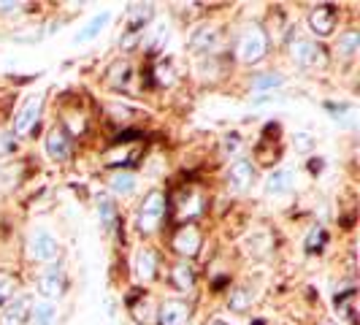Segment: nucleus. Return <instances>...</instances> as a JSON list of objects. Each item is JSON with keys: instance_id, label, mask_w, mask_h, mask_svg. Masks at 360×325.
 Listing matches in <instances>:
<instances>
[{"instance_id": "obj_1", "label": "nucleus", "mask_w": 360, "mask_h": 325, "mask_svg": "<svg viewBox=\"0 0 360 325\" xmlns=\"http://www.w3.org/2000/svg\"><path fill=\"white\" fill-rule=\"evenodd\" d=\"M271 52V36L260 22H247L238 27L233 41V60L238 65L255 68L260 63H266Z\"/></svg>"}, {"instance_id": "obj_2", "label": "nucleus", "mask_w": 360, "mask_h": 325, "mask_svg": "<svg viewBox=\"0 0 360 325\" xmlns=\"http://www.w3.org/2000/svg\"><path fill=\"white\" fill-rule=\"evenodd\" d=\"M209 203H212V196L206 193V187L198 181H187L174 193V198L168 196V217L174 219V225L198 222L206 215Z\"/></svg>"}, {"instance_id": "obj_3", "label": "nucleus", "mask_w": 360, "mask_h": 325, "mask_svg": "<svg viewBox=\"0 0 360 325\" xmlns=\"http://www.w3.org/2000/svg\"><path fill=\"white\" fill-rule=\"evenodd\" d=\"M168 219V193L162 187H152L146 190L141 200H139V209H136V231L144 238L162 234V225Z\"/></svg>"}, {"instance_id": "obj_4", "label": "nucleus", "mask_w": 360, "mask_h": 325, "mask_svg": "<svg viewBox=\"0 0 360 325\" xmlns=\"http://www.w3.org/2000/svg\"><path fill=\"white\" fill-rule=\"evenodd\" d=\"M22 250H25V260L33 266H52V263H60V257H63V244H60L57 234L44 225H36L27 231Z\"/></svg>"}, {"instance_id": "obj_5", "label": "nucleus", "mask_w": 360, "mask_h": 325, "mask_svg": "<svg viewBox=\"0 0 360 325\" xmlns=\"http://www.w3.org/2000/svg\"><path fill=\"white\" fill-rule=\"evenodd\" d=\"M288 54L292 65H298L301 71H325L330 63V54L320 41L307 36H298V30H290L288 36Z\"/></svg>"}, {"instance_id": "obj_6", "label": "nucleus", "mask_w": 360, "mask_h": 325, "mask_svg": "<svg viewBox=\"0 0 360 325\" xmlns=\"http://www.w3.org/2000/svg\"><path fill=\"white\" fill-rule=\"evenodd\" d=\"M203 250V231L198 222L174 225L168 234V253L176 260H195Z\"/></svg>"}, {"instance_id": "obj_7", "label": "nucleus", "mask_w": 360, "mask_h": 325, "mask_svg": "<svg viewBox=\"0 0 360 325\" xmlns=\"http://www.w3.org/2000/svg\"><path fill=\"white\" fill-rule=\"evenodd\" d=\"M160 253H158V247H152V244H141V247H136V253L130 257V274H133V282H136V288L144 290L149 285H155L158 279H160Z\"/></svg>"}, {"instance_id": "obj_8", "label": "nucleus", "mask_w": 360, "mask_h": 325, "mask_svg": "<svg viewBox=\"0 0 360 325\" xmlns=\"http://www.w3.org/2000/svg\"><path fill=\"white\" fill-rule=\"evenodd\" d=\"M219 46H222V27L217 22H200L190 30V38H187V49L190 54L198 60V57H212V54H219Z\"/></svg>"}, {"instance_id": "obj_9", "label": "nucleus", "mask_w": 360, "mask_h": 325, "mask_svg": "<svg viewBox=\"0 0 360 325\" xmlns=\"http://www.w3.org/2000/svg\"><path fill=\"white\" fill-rule=\"evenodd\" d=\"M36 293L41 301H52V304H57L68 293V271L63 269V263H52L38 271Z\"/></svg>"}, {"instance_id": "obj_10", "label": "nucleus", "mask_w": 360, "mask_h": 325, "mask_svg": "<svg viewBox=\"0 0 360 325\" xmlns=\"http://www.w3.org/2000/svg\"><path fill=\"white\" fill-rule=\"evenodd\" d=\"M41 117H44V92H33V95H27V101L14 114V125H11L14 136L17 139L33 136L41 125Z\"/></svg>"}, {"instance_id": "obj_11", "label": "nucleus", "mask_w": 360, "mask_h": 325, "mask_svg": "<svg viewBox=\"0 0 360 325\" xmlns=\"http://www.w3.org/2000/svg\"><path fill=\"white\" fill-rule=\"evenodd\" d=\"M255 179H257V165L252 162V158H238L225 171V190L231 196H244L252 190Z\"/></svg>"}, {"instance_id": "obj_12", "label": "nucleus", "mask_w": 360, "mask_h": 325, "mask_svg": "<svg viewBox=\"0 0 360 325\" xmlns=\"http://www.w3.org/2000/svg\"><path fill=\"white\" fill-rule=\"evenodd\" d=\"M307 25L311 30V38L320 41V38H330L339 27V8L333 3H317L309 8Z\"/></svg>"}, {"instance_id": "obj_13", "label": "nucleus", "mask_w": 360, "mask_h": 325, "mask_svg": "<svg viewBox=\"0 0 360 325\" xmlns=\"http://www.w3.org/2000/svg\"><path fill=\"white\" fill-rule=\"evenodd\" d=\"M193 317V304L181 295H168L158 301V314H155V325H190Z\"/></svg>"}, {"instance_id": "obj_14", "label": "nucleus", "mask_w": 360, "mask_h": 325, "mask_svg": "<svg viewBox=\"0 0 360 325\" xmlns=\"http://www.w3.org/2000/svg\"><path fill=\"white\" fill-rule=\"evenodd\" d=\"M57 125L76 141V139H82L90 130V111L79 106V101H68V103L60 106V122Z\"/></svg>"}, {"instance_id": "obj_15", "label": "nucleus", "mask_w": 360, "mask_h": 325, "mask_svg": "<svg viewBox=\"0 0 360 325\" xmlns=\"http://www.w3.org/2000/svg\"><path fill=\"white\" fill-rule=\"evenodd\" d=\"M165 276H168V285L181 295H193L198 290V269L193 260H174Z\"/></svg>"}, {"instance_id": "obj_16", "label": "nucleus", "mask_w": 360, "mask_h": 325, "mask_svg": "<svg viewBox=\"0 0 360 325\" xmlns=\"http://www.w3.org/2000/svg\"><path fill=\"white\" fill-rule=\"evenodd\" d=\"M127 312L133 325H155V314H158V298L146 290H133L127 295Z\"/></svg>"}, {"instance_id": "obj_17", "label": "nucleus", "mask_w": 360, "mask_h": 325, "mask_svg": "<svg viewBox=\"0 0 360 325\" xmlns=\"http://www.w3.org/2000/svg\"><path fill=\"white\" fill-rule=\"evenodd\" d=\"M179 82V68L171 57H155L149 60V68H146V84L152 87H160V90H171L174 84Z\"/></svg>"}, {"instance_id": "obj_18", "label": "nucleus", "mask_w": 360, "mask_h": 325, "mask_svg": "<svg viewBox=\"0 0 360 325\" xmlns=\"http://www.w3.org/2000/svg\"><path fill=\"white\" fill-rule=\"evenodd\" d=\"M33 295L27 290H19L11 301H6L0 307V325H27L30 323V307H33Z\"/></svg>"}, {"instance_id": "obj_19", "label": "nucleus", "mask_w": 360, "mask_h": 325, "mask_svg": "<svg viewBox=\"0 0 360 325\" xmlns=\"http://www.w3.org/2000/svg\"><path fill=\"white\" fill-rule=\"evenodd\" d=\"M141 152H144V144H108V149L103 152V165L111 171H130L141 160Z\"/></svg>"}, {"instance_id": "obj_20", "label": "nucleus", "mask_w": 360, "mask_h": 325, "mask_svg": "<svg viewBox=\"0 0 360 325\" xmlns=\"http://www.w3.org/2000/svg\"><path fill=\"white\" fill-rule=\"evenodd\" d=\"M44 149L52 162H68L73 158V139L60 125H52L44 136Z\"/></svg>"}, {"instance_id": "obj_21", "label": "nucleus", "mask_w": 360, "mask_h": 325, "mask_svg": "<svg viewBox=\"0 0 360 325\" xmlns=\"http://www.w3.org/2000/svg\"><path fill=\"white\" fill-rule=\"evenodd\" d=\"M133 82H136V68L127 57L114 60L103 73V84L111 87L114 92H130L133 90Z\"/></svg>"}, {"instance_id": "obj_22", "label": "nucleus", "mask_w": 360, "mask_h": 325, "mask_svg": "<svg viewBox=\"0 0 360 325\" xmlns=\"http://www.w3.org/2000/svg\"><path fill=\"white\" fill-rule=\"evenodd\" d=\"M295 190V171L292 168H274L263 179V193L269 198H285Z\"/></svg>"}, {"instance_id": "obj_23", "label": "nucleus", "mask_w": 360, "mask_h": 325, "mask_svg": "<svg viewBox=\"0 0 360 325\" xmlns=\"http://www.w3.org/2000/svg\"><path fill=\"white\" fill-rule=\"evenodd\" d=\"M95 209H98L101 228H103L108 236L120 234V228H122V215H120V206H117V200L111 198L108 193H101V196H98V200H95Z\"/></svg>"}, {"instance_id": "obj_24", "label": "nucleus", "mask_w": 360, "mask_h": 325, "mask_svg": "<svg viewBox=\"0 0 360 325\" xmlns=\"http://www.w3.org/2000/svg\"><path fill=\"white\" fill-rule=\"evenodd\" d=\"M257 298H260L257 288H252L250 282H238V285L228 288V309L236 312V314H247L257 304Z\"/></svg>"}, {"instance_id": "obj_25", "label": "nucleus", "mask_w": 360, "mask_h": 325, "mask_svg": "<svg viewBox=\"0 0 360 325\" xmlns=\"http://www.w3.org/2000/svg\"><path fill=\"white\" fill-rule=\"evenodd\" d=\"M139 193V174L136 171H111L108 177V196L117 198H130Z\"/></svg>"}, {"instance_id": "obj_26", "label": "nucleus", "mask_w": 360, "mask_h": 325, "mask_svg": "<svg viewBox=\"0 0 360 325\" xmlns=\"http://www.w3.org/2000/svg\"><path fill=\"white\" fill-rule=\"evenodd\" d=\"M333 57L339 60V63H352L360 52V30L358 27H347L339 33V38L333 41Z\"/></svg>"}, {"instance_id": "obj_27", "label": "nucleus", "mask_w": 360, "mask_h": 325, "mask_svg": "<svg viewBox=\"0 0 360 325\" xmlns=\"http://www.w3.org/2000/svg\"><path fill=\"white\" fill-rule=\"evenodd\" d=\"M103 111H106L108 122L122 125V127H136V125H133V120L139 117V108L133 106V103H127V101H122V98L108 101L106 106H103Z\"/></svg>"}, {"instance_id": "obj_28", "label": "nucleus", "mask_w": 360, "mask_h": 325, "mask_svg": "<svg viewBox=\"0 0 360 325\" xmlns=\"http://www.w3.org/2000/svg\"><path fill=\"white\" fill-rule=\"evenodd\" d=\"M355 301H358V290L349 288V290H342V293H336V298H333V307H336V314H339V323H347V325H355L358 323V309H355Z\"/></svg>"}, {"instance_id": "obj_29", "label": "nucleus", "mask_w": 360, "mask_h": 325, "mask_svg": "<svg viewBox=\"0 0 360 325\" xmlns=\"http://www.w3.org/2000/svg\"><path fill=\"white\" fill-rule=\"evenodd\" d=\"M244 250L252 255L255 260H263V257H269L274 253V236L269 231H252L244 238Z\"/></svg>"}, {"instance_id": "obj_30", "label": "nucleus", "mask_w": 360, "mask_h": 325, "mask_svg": "<svg viewBox=\"0 0 360 325\" xmlns=\"http://www.w3.org/2000/svg\"><path fill=\"white\" fill-rule=\"evenodd\" d=\"M30 323L33 325H57L60 323V309L52 301H33L30 307Z\"/></svg>"}, {"instance_id": "obj_31", "label": "nucleus", "mask_w": 360, "mask_h": 325, "mask_svg": "<svg viewBox=\"0 0 360 325\" xmlns=\"http://www.w3.org/2000/svg\"><path fill=\"white\" fill-rule=\"evenodd\" d=\"M285 84V73L279 71H266V73H255L250 79V90L252 92H271V90H279Z\"/></svg>"}, {"instance_id": "obj_32", "label": "nucleus", "mask_w": 360, "mask_h": 325, "mask_svg": "<svg viewBox=\"0 0 360 325\" xmlns=\"http://www.w3.org/2000/svg\"><path fill=\"white\" fill-rule=\"evenodd\" d=\"M108 22H111V11H101L98 17H92L90 19V25L79 33V36L73 38V44H87V41H92V38H98V33L106 27Z\"/></svg>"}, {"instance_id": "obj_33", "label": "nucleus", "mask_w": 360, "mask_h": 325, "mask_svg": "<svg viewBox=\"0 0 360 325\" xmlns=\"http://www.w3.org/2000/svg\"><path fill=\"white\" fill-rule=\"evenodd\" d=\"M219 149H222V158H228V160H238V158H244V139L238 136V133H225L222 136V141H219Z\"/></svg>"}, {"instance_id": "obj_34", "label": "nucleus", "mask_w": 360, "mask_h": 325, "mask_svg": "<svg viewBox=\"0 0 360 325\" xmlns=\"http://www.w3.org/2000/svg\"><path fill=\"white\" fill-rule=\"evenodd\" d=\"M325 244H328V231H325L323 225H311V228H309V234H307V238H304V250H307L309 255L323 253Z\"/></svg>"}, {"instance_id": "obj_35", "label": "nucleus", "mask_w": 360, "mask_h": 325, "mask_svg": "<svg viewBox=\"0 0 360 325\" xmlns=\"http://www.w3.org/2000/svg\"><path fill=\"white\" fill-rule=\"evenodd\" d=\"M19 293V276L11 271H0V307L6 301H11Z\"/></svg>"}, {"instance_id": "obj_36", "label": "nucleus", "mask_w": 360, "mask_h": 325, "mask_svg": "<svg viewBox=\"0 0 360 325\" xmlns=\"http://www.w3.org/2000/svg\"><path fill=\"white\" fill-rule=\"evenodd\" d=\"M17 149V136L11 127H0V155H11Z\"/></svg>"}, {"instance_id": "obj_37", "label": "nucleus", "mask_w": 360, "mask_h": 325, "mask_svg": "<svg viewBox=\"0 0 360 325\" xmlns=\"http://www.w3.org/2000/svg\"><path fill=\"white\" fill-rule=\"evenodd\" d=\"M292 144H295L298 152H309V149H311V136H309V133H295V136H292Z\"/></svg>"}, {"instance_id": "obj_38", "label": "nucleus", "mask_w": 360, "mask_h": 325, "mask_svg": "<svg viewBox=\"0 0 360 325\" xmlns=\"http://www.w3.org/2000/svg\"><path fill=\"white\" fill-rule=\"evenodd\" d=\"M206 325H231V323H225V320H209Z\"/></svg>"}, {"instance_id": "obj_39", "label": "nucleus", "mask_w": 360, "mask_h": 325, "mask_svg": "<svg viewBox=\"0 0 360 325\" xmlns=\"http://www.w3.org/2000/svg\"><path fill=\"white\" fill-rule=\"evenodd\" d=\"M325 325H342V323H325Z\"/></svg>"}]
</instances>
